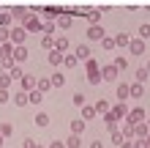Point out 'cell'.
Segmentation results:
<instances>
[{"label": "cell", "mask_w": 150, "mask_h": 148, "mask_svg": "<svg viewBox=\"0 0 150 148\" xmlns=\"http://www.w3.org/2000/svg\"><path fill=\"white\" fill-rule=\"evenodd\" d=\"M85 74H87V82H90V85L104 82V77H101V66H98V60H96V58L85 60Z\"/></svg>", "instance_id": "1"}, {"label": "cell", "mask_w": 150, "mask_h": 148, "mask_svg": "<svg viewBox=\"0 0 150 148\" xmlns=\"http://www.w3.org/2000/svg\"><path fill=\"white\" fill-rule=\"evenodd\" d=\"M28 36H30V33L25 30L22 25H14V28H11V44H14V47H25Z\"/></svg>", "instance_id": "2"}, {"label": "cell", "mask_w": 150, "mask_h": 148, "mask_svg": "<svg viewBox=\"0 0 150 148\" xmlns=\"http://www.w3.org/2000/svg\"><path fill=\"white\" fill-rule=\"evenodd\" d=\"M145 121H147V112H145L142 107H131V110H128V115H126V124H131V126L145 124Z\"/></svg>", "instance_id": "3"}, {"label": "cell", "mask_w": 150, "mask_h": 148, "mask_svg": "<svg viewBox=\"0 0 150 148\" xmlns=\"http://www.w3.org/2000/svg\"><path fill=\"white\" fill-rule=\"evenodd\" d=\"M22 28L28 30V33H41V30H44V22H41V19H38V16L33 14V11H30V16L22 22Z\"/></svg>", "instance_id": "4"}, {"label": "cell", "mask_w": 150, "mask_h": 148, "mask_svg": "<svg viewBox=\"0 0 150 148\" xmlns=\"http://www.w3.org/2000/svg\"><path fill=\"white\" fill-rule=\"evenodd\" d=\"M19 85H22V91H25V93H30V91H36V88H38V77H36V74H25L22 80H19Z\"/></svg>", "instance_id": "5"}, {"label": "cell", "mask_w": 150, "mask_h": 148, "mask_svg": "<svg viewBox=\"0 0 150 148\" xmlns=\"http://www.w3.org/2000/svg\"><path fill=\"white\" fill-rule=\"evenodd\" d=\"M8 11H11V19H19V22H25L30 16V8L28 6H11Z\"/></svg>", "instance_id": "6"}, {"label": "cell", "mask_w": 150, "mask_h": 148, "mask_svg": "<svg viewBox=\"0 0 150 148\" xmlns=\"http://www.w3.org/2000/svg\"><path fill=\"white\" fill-rule=\"evenodd\" d=\"M87 39H90V41H104L107 33H104L101 25H90V28H87Z\"/></svg>", "instance_id": "7"}, {"label": "cell", "mask_w": 150, "mask_h": 148, "mask_svg": "<svg viewBox=\"0 0 150 148\" xmlns=\"http://www.w3.org/2000/svg\"><path fill=\"white\" fill-rule=\"evenodd\" d=\"M101 77H104V82H115V80H117V66L107 63V66L101 69Z\"/></svg>", "instance_id": "8"}, {"label": "cell", "mask_w": 150, "mask_h": 148, "mask_svg": "<svg viewBox=\"0 0 150 148\" xmlns=\"http://www.w3.org/2000/svg\"><path fill=\"white\" fill-rule=\"evenodd\" d=\"M55 22H57V28L68 30V28H71V25H74V14H71V11H63V14H60V16H57Z\"/></svg>", "instance_id": "9"}, {"label": "cell", "mask_w": 150, "mask_h": 148, "mask_svg": "<svg viewBox=\"0 0 150 148\" xmlns=\"http://www.w3.org/2000/svg\"><path fill=\"white\" fill-rule=\"evenodd\" d=\"M131 99V82H117V102Z\"/></svg>", "instance_id": "10"}, {"label": "cell", "mask_w": 150, "mask_h": 148, "mask_svg": "<svg viewBox=\"0 0 150 148\" xmlns=\"http://www.w3.org/2000/svg\"><path fill=\"white\" fill-rule=\"evenodd\" d=\"M47 63L52 69H57V66H63V52H57V49H52L49 55H47Z\"/></svg>", "instance_id": "11"}, {"label": "cell", "mask_w": 150, "mask_h": 148, "mask_svg": "<svg viewBox=\"0 0 150 148\" xmlns=\"http://www.w3.org/2000/svg\"><path fill=\"white\" fill-rule=\"evenodd\" d=\"M76 63H79V58L74 55V52L63 55V69H66V71H74V69H76Z\"/></svg>", "instance_id": "12"}, {"label": "cell", "mask_w": 150, "mask_h": 148, "mask_svg": "<svg viewBox=\"0 0 150 148\" xmlns=\"http://www.w3.org/2000/svg\"><path fill=\"white\" fill-rule=\"evenodd\" d=\"M74 55L79 58V60H90L93 55H90V47H87V44H76L74 47Z\"/></svg>", "instance_id": "13"}, {"label": "cell", "mask_w": 150, "mask_h": 148, "mask_svg": "<svg viewBox=\"0 0 150 148\" xmlns=\"http://www.w3.org/2000/svg\"><path fill=\"white\" fill-rule=\"evenodd\" d=\"M82 11L87 14V22L90 25H101V11L98 8H82Z\"/></svg>", "instance_id": "14"}, {"label": "cell", "mask_w": 150, "mask_h": 148, "mask_svg": "<svg viewBox=\"0 0 150 148\" xmlns=\"http://www.w3.org/2000/svg\"><path fill=\"white\" fill-rule=\"evenodd\" d=\"M128 49H131V55H145V41L142 39H131Z\"/></svg>", "instance_id": "15"}, {"label": "cell", "mask_w": 150, "mask_h": 148, "mask_svg": "<svg viewBox=\"0 0 150 148\" xmlns=\"http://www.w3.org/2000/svg\"><path fill=\"white\" fill-rule=\"evenodd\" d=\"M85 129H87V121L85 118H74L71 121V134H82Z\"/></svg>", "instance_id": "16"}, {"label": "cell", "mask_w": 150, "mask_h": 148, "mask_svg": "<svg viewBox=\"0 0 150 148\" xmlns=\"http://www.w3.org/2000/svg\"><path fill=\"white\" fill-rule=\"evenodd\" d=\"M134 132H137V140H147V137H150V126H147V121H145V124H137V126H134Z\"/></svg>", "instance_id": "17"}, {"label": "cell", "mask_w": 150, "mask_h": 148, "mask_svg": "<svg viewBox=\"0 0 150 148\" xmlns=\"http://www.w3.org/2000/svg\"><path fill=\"white\" fill-rule=\"evenodd\" d=\"M28 55H30L28 47H16V49H14V63H16V66L25 63V60H28Z\"/></svg>", "instance_id": "18"}, {"label": "cell", "mask_w": 150, "mask_h": 148, "mask_svg": "<svg viewBox=\"0 0 150 148\" xmlns=\"http://www.w3.org/2000/svg\"><path fill=\"white\" fill-rule=\"evenodd\" d=\"M112 112L117 115L120 121H126V115H128V107H126V102H117V104H112Z\"/></svg>", "instance_id": "19"}, {"label": "cell", "mask_w": 150, "mask_h": 148, "mask_svg": "<svg viewBox=\"0 0 150 148\" xmlns=\"http://www.w3.org/2000/svg\"><path fill=\"white\" fill-rule=\"evenodd\" d=\"M16 107H25V104H30V93H25V91H19V93H14V99H11Z\"/></svg>", "instance_id": "20"}, {"label": "cell", "mask_w": 150, "mask_h": 148, "mask_svg": "<svg viewBox=\"0 0 150 148\" xmlns=\"http://www.w3.org/2000/svg\"><path fill=\"white\" fill-rule=\"evenodd\" d=\"M96 115H98V110H96V104H85V107H82V118H85V121H93Z\"/></svg>", "instance_id": "21"}, {"label": "cell", "mask_w": 150, "mask_h": 148, "mask_svg": "<svg viewBox=\"0 0 150 148\" xmlns=\"http://www.w3.org/2000/svg\"><path fill=\"white\" fill-rule=\"evenodd\" d=\"M55 49L63 52V55H68V49H71V41L68 39H55Z\"/></svg>", "instance_id": "22"}, {"label": "cell", "mask_w": 150, "mask_h": 148, "mask_svg": "<svg viewBox=\"0 0 150 148\" xmlns=\"http://www.w3.org/2000/svg\"><path fill=\"white\" fill-rule=\"evenodd\" d=\"M145 96V85L142 82H131V99H142Z\"/></svg>", "instance_id": "23"}, {"label": "cell", "mask_w": 150, "mask_h": 148, "mask_svg": "<svg viewBox=\"0 0 150 148\" xmlns=\"http://www.w3.org/2000/svg\"><path fill=\"white\" fill-rule=\"evenodd\" d=\"M49 80H52V88H63V85H66V74L63 71H55Z\"/></svg>", "instance_id": "24"}, {"label": "cell", "mask_w": 150, "mask_h": 148, "mask_svg": "<svg viewBox=\"0 0 150 148\" xmlns=\"http://www.w3.org/2000/svg\"><path fill=\"white\" fill-rule=\"evenodd\" d=\"M147 77H150V71H147L145 66H139L137 71H134V82H142V85H145V80H147Z\"/></svg>", "instance_id": "25"}, {"label": "cell", "mask_w": 150, "mask_h": 148, "mask_svg": "<svg viewBox=\"0 0 150 148\" xmlns=\"http://www.w3.org/2000/svg\"><path fill=\"white\" fill-rule=\"evenodd\" d=\"M66 148H82V137L79 134H68L66 137Z\"/></svg>", "instance_id": "26"}, {"label": "cell", "mask_w": 150, "mask_h": 148, "mask_svg": "<svg viewBox=\"0 0 150 148\" xmlns=\"http://www.w3.org/2000/svg\"><path fill=\"white\" fill-rule=\"evenodd\" d=\"M55 28H57V22H55V19H44V30H41V36H52V33H55Z\"/></svg>", "instance_id": "27"}, {"label": "cell", "mask_w": 150, "mask_h": 148, "mask_svg": "<svg viewBox=\"0 0 150 148\" xmlns=\"http://www.w3.org/2000/svg\"><path fill=\"white\" fill-rule=\"evenodd\" d=\"M96 110H98V115H107V112L112 110V104L107 99H98V102H96Z\"/></svg>", "instance_id": "28"}, {"label": "cell", "mask_w": 150, "mask_h": 148, "mask_svg": "<svg viewBox=\"0 0 150 148\" xmlns=\"http://www.w3.org/2000/svg\"><path fill=\"white\" fill-rule=\"evenodd\" d=\"M52 124V118L47 115V112H38V115H36V126H41V129H47Z\"/></svg>", "instance_id": "29"}, {"label": "cell", "mask_w": 150, "mask_h": 148, "mask_svg": "<svg viewBox=\"0 0 150 148\" xmlns=\"http://www.w3.org/2000/svg\"><path fill=\"white\" fill-rule=\"evenodd\" d=\"M120 132H123V137H126V140H134V137H137V132H134V126H131V124H123Z\"/></svg>", "instance_id": "30"}, {"label": "cell", "mask_w": 150, "mask_h": 148, "mask_svg": "<svg viewBox=\"0 0 150 148\" xmlns=\"http://www.w3.org/2000/svg\"><path fill=\"white\" fill-rule=\"evenodd\" d=\"M109 134H112V145H115V148H120V145H123V140H126L120 129H115V132H109Z\"/></svg>", "instance_id": "31"}, {"label": "cell", "mask_w": 150, "mask_h": 148, "mask_svg": "<svg viewBox=\"0 0 150 148\" xmlns=\"http://www.w3.org/2000/svg\"><path fill=\"white\" fill-rule=\"evenodd\" d=\"M41 47L47 52H52V49H55V36H41Z\"/></svg>", "instance_id": "32"}, {"label": "cell", "mask_w": 150, "mask_h": 148, "mask_svg": "<svg viewBox=\"0 0 150 148\" xmlns=\"http://www.w3.org/2000/svg\"><path fill=\"white\" fill-rule=\"evenodd\" d=\"M38 91H41V93L52 91V80H49V77H38Z\"/></svg>", "instance_id": "33"}, {"label": "cell", "mask_w": 150, "mask_h": 148, "mask_svg": "<svg viewBox=\"0 0 150 148\" xmlns=\"http://www.w3.org/2000/svg\"><path fill=\"white\" fill-rule=\"evenodd\" d=\"M0 28H14V25H11V11H8V8L0 14Z\"/></svg>", "instance_id": "34"}, {"label": "cell", "mask_w": 150, "mask_h": 148, "mask_svg": "<svg viewBox=\"0 0 150 148\" xmlns=\"http://www.w3.org/2000/svg\"><path fill=\"white\" fill-rule=\"evenodd\" d=\"M11 74H8V71H3V74H0V88H3V91H8V88H11Z\"/></svg>", "instance_id": "35"}, {"label": "cell", "mask_w": 150, "mask_h": 148, "mask_svg": "<svg viewBox=\"0 0 150 148\" xmlns=\"http://www.w3.org/2000/svg\"><path fill=\"white\" fill-rule=\"evenodd\" d=\"M115 41H117V47H128V44H131V36H128V33H117Z\"/></svg>", "instance_id": "36"}, {"label": "cell", "mask_w": 150, "mask_h": 148, "mask_svg": "<svg viewBox=\"0 0 150 148\" xmlns=\"http://www.w3.org/2000/svg\"><path fill=\"white\" fill-rule=\"evenodd\" d=\"M101 47H104V49H107V52H112L115 47H117V41H115V36H107V39H104V41H101Z\"/></svg>", "instance_id": "37"}, {"label": "cell", "mask_w": 150, "mask_h": 148, "mask_svg": "<svg viewBox=\"0 0 150 148\" xmlns=\"http://www.w3.org/2000/svg\"><path fill=\"white\" fill-rule=\"evenodd\" d=\"M115 66H117V71H126V69H128V58L117 55V58H115Z\"/></svg>", "instance_id": "38"}, {"label": "cell", "mask_w": 150, "mask_h": 148, "mask_svg": "<svg viewBox=\"0 0 150 148\" xmlns=\"http://www.w3.org/2000/svg\"><path fill=\"white\" fill-rule=\"evenodd\" d=\"M11 41V28H0V44H8Z\"/></svg>", "instance_id": "39"}, {"label": "cell", "mask_w": 150, "mask_h": 148, "mask_svg": "<svg viewBox=\"0 0 150 148\" xmlns=\"http://www.w3.org/2000/svg\"><path fill=\"white\" fill-rule=\"evenodd\" d=\"M0 134H3L6 140H8V137L14 134V126H11V124H0Z\"/></svg>", "instance_id": "40"}, {"label": "cell", "mask_w": 150, "mask_h": 148, "mask_svg": "<svg viewBox=\"0 0 150 148\" xmlns=\"http://www.w3.org/2000/svg\"><path fill=\"white\" fill-rule=\"evenodd\" d=\"M41 99H44V93L36 88V91H30V104H41Z\"/></svg>", "instance_id": "41"}, {"label": "cell", "mask_w": 150, "mask_h": 148, "mask_svg": "<svg viewBox=\"0 0 150 148\" xmlns=\"http://www.w3.org/2000/svg\"><path fill=\"white\" fill-rule=\"evenodd\" d=\"M8 74H11V80H22V77H25L22 66H14V69H11V71H8Z\"/></svg>", "instance_id": "42"}, {"label": "cell", "mask_w": 150, "mask_h": 148, "mask_svg": "<svg viewBox=\"0 0 150 148\" xmlns=\"http://www.w3.org/2000/svg\"><path fill=\"white\" fill-rule=\"evenodd\" d=\"M74 107H85V93H74Z\"/></svg>", "instance_id": "43"}, {"label": "cell", "mask_w": 150, "mask_h": 148, "mask_svg": "<svg viewBox=\"0 0 150 148\" xmlns=\"http://www.w3.org/2000/svg\"><path fill=\"white\" fill-rule=\"evenodd\" d=\"M139 39H150V25H139Z\"/></svg>", "instance_id": "44"}, {"label": "cell", "mask_w": 150, "mask_h": 148, "mask_svg": "<svg viewBox=\"0 0 150 148\" xmlns=\"http://www.w3.org/2000/svg\"><path fill=\"white\" fill-rule=\"evenodd\" d=\"M8 99H14V96H11L8 91H3V88H0V104H8Z\"/></svg>", "instance_id": "45"}, {"label": "cell", "mask_w": 150, "mask_h": 148, "mask_svg": "<svg viewBox=\"0 0 150 148\" xmlns=\"http://www.w3.org/2000/svg\"><path fill=\"white\" fill-rule=\"evenodd\" d=\"M22 148H36V140H33V137H25V143H22Z\"/></svg>", "instance_id": "46"}, {"label": "cell", "mask_w": 150, "mask_h": 148, "mask_svg": "<svg viewBox=\"0 0 150 148\" xmlns=\"http://www.w3.org/2000/svg\"><path fill=\"white\" fill-rule=\"evenodd\" d=\"M47 148H66V140H55V143H49Z\"/></svg>", "instance_id": "47"}, {"label": "cell", "mask_w": 150, "mask_h": 148, "mask_svg": "<svg viewBox=\"0 0 150 148\" xmlns=\"http://www.w3.org/2000/svg\"><path fill=\"white\" fill-rule=\"evenodd\" d=\"M120 148H134V140H123V145Z\"/></svg>", "instance_id": "48"}, {"label": "cell", "mask_w": 150, "mask_h": 148, "mask_svg": "<svg viewBox=\"0 0 150 148\" xmlns=\"http://www.w3.org/2000/svg\"><path fill=\"white\" fill-rule=\"evenodd\" d=\"M90 148H104V143H101V140H93V143H90Z\"/></svg>", "instance_id": "49"}, {"label": "cell", "mask_w": 150, "mask_h": 148, "mask_svg": "<svg viewBox=\"0 0 150 148\" xmlns=\"http://www.w3.org/2000/svg\"><path fill=\"white\" fill-rule=\"evenodd\" d=\"M3 140H6V137H3V134H0V148H3Z\"/></svg>", "instance_id": "50"}, {"label": "cell", "mask_w": 150, "mask_h": 148, "mask_svg": "<svg viewBox=\"0 0 150 148\" xmlns=\"http://www.w3.org/2000/svg\"><path fill=\"white\" fill-rule=\"evenodd\" d=\"M36 148H47V145H38V143H36Z\"/></svg>", "instance_id": "51"}, {"label": "cell", "mask_w": 150, "mask_h": 148, "mask_svg": "<svg viewBox=\"0 0 150 148\" xmlns=\"http://www.w3.org/2000/svg\"><path fill=\"white\" fill-rule=\"evenodd\" d=\"M3 71H6V69H3V66H0V74H3Z\"/></svg>", "instance_id": "52"}, {"label": "cell", "mask_w": 150, "mask_h": 148, "mask_svg": "<svg viewBox=\"0 0 150 148\" xmlns=\"http://www.w3.org/2000/svg\"><path fill=\"white\" fill-rule=\"evenodd\" d=\"M145 69H147V71H150V63H147V66H145Z\"/></svg>", "instance_id": "53"}, {"label": "cell", "mask_w": 150, "mask_h": 148, "mask_svg": "<svg viewBox=\"0 0 150 148\" xmlns=\"http://www.w3.org/2000/svg\"><path fill=\"white\" fill-rule=\"evenodd\" d=\"M147 126H150V115H147Z\"/></svg>", "instance_id": "54"}, {"label": "cell", "mask_w": 150, "mask_h": 148, "mask_svg": "<svg viewBox=\"0 0 150 148\" xmlns=\"http://www.w3.org/2000/svg\"><path fill=\"white\" fill-rule=\"evenodd\" d=\"M147 145H150V137H147Z\"/></svg>", "instance_id": "55"}, {"label": "cell", "mask_w": 150, "mask_h": 148, "mask_svg": "<svg viewBox=\"0 0 150 148\" xmlns=\"http://www.w3.org/2000/svg\"><path fill=\"white\" fill-rule=\"evenodd\" d=\"M0 14H3V8H0Z\"/></svg>", "instance_id": "56"}]
</instances>
